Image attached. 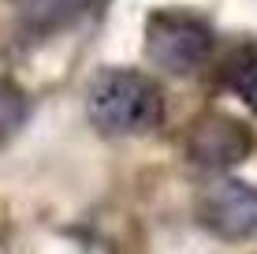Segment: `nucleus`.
I'll return each instance as SVG.
<instances>
[{
    "label": "nucleus",
    "mask_w": 257,
    "mask_h": 254,
    "mask_svg": "<svg viewBox=\"0 0 257 254\" xmlns=\"http://www.w3.org/2000/svg\"><path fill=\"white\" fill-rule=\"evenodd\" d=\"M164 98L157 82L146 75L127 71V67H112V71H97L90 90H86V116L101 135H142L161 124Z\"/></svg>",
    "instance_id": "obj_1"
},
{
    "label": "nucleus",
    "mask_w": 257,
    "mask_h": 254,
    "mask_svg": "<svg viewBox=\"0 0 257 254\" xmlns=\"http://www.w3.org/2000/svg\"><path fill=\"white\" fill-rule=\"evenodd\" d=\"M212 52V26L194 12H153L146 23V56L168 75L198 71Z\"/></svg>",
    "instance_id": "obj_2"
},
{
    "label": "nucleus",
    "mask_w": 257,
    "mask_h": 254,
    "mask_svg": "<svg viewBox=\"0 0 257 254\" xmlns=\"http://www.w3.org/2000/svg\"><path fill=\"white\" fill-rule=\"evenodd\" d=\"M198 221L216 239H250L257 235V187L242 180H216L198 195Z\"/></svg>",
    "instance_id": "obj_3"
},
{
    "label": "nucleus",
    "mask_w": 257,
    "mask_h": 254,
    "mask_svg": "<svg viewBox=\"0 0 257 254\" xmlns=\"http://www.w3.org/2000/svg\"><path fill=\"white\" fill-rule=\"evenodd\" d=\"M250 142L253 135L246 131V124H238L231 116H205L190 127L187 150L205 168H231V164L246 161Z\"/></svg>",
    "instance_id": "obj_4"
},
{
    "label": "nucleus",
    "mask_w": 257,
    "mask_h": 254,
    "mask_svg": "<svg viewBox=\"0 0 257 254\" xmlns=\"http://www.w3.org/2000/svg\"><path fill=\"white\" fill-rule=\"evenodd\" d=\"M235 94L242 98V105H250V109L257 112V52L238 64V71H235Z\"/></svg>",
    "instance_id": "obj_5"
}]
</instances>
